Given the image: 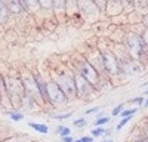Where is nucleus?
Segmentation results:
<instances>
[{"label": "nucleus", "mask_w": 148, "mask_h": 142, "mask_svg": "<svg viewBox=\"0 0 148 142\" xmlns=\"http://www.w3.org/2000/svg\"><path fill=\"white\" fill-rule=\"evenodd\" d=\"M49 76L56 81V85L65 93V96L70 99V102L77 99L76 81H74V71L68 65H59L58 68H52L51 71H49Z\"/></svg>", "instance_id": "obj_1"}, {"label": "nucleus", "mask_w": 148, "mask_h": 142, "mask_svg": "<svg viewBox=\"0 0 148 142\" xmlns=\"http://www.w3.org/2000/svg\"><path fill=\"white\" fill-rule=\"evenodd\" d=\"M126 51L129 52V55L136 59L139 64H147L148 62V49L141 37L139 33L135 31H127L125 36V40H123Z\"/></svg>", "instance_id": "obj_2"}, {"label": "nucleus", "mask_w": 148, "mask_h": 142, "mask_svg": "<svg viewBox=\"0 0 148 142\" xmlns=\"http://www.w3.org/2000/svg\"><path fill=\"white\" fill-rule=\"evenodd\" d=\"M68 67L74 71V73L83 76L93 87L96 86V83H98V80H99L101 74L89 64V61L84 58L83 53H77L76 56H71V62L68 64Z\"/></svg>", "instance_id": "obj_3"}, {"label": "nucleus", "mask_w": 148, "mask_h": 142, "mask_svg": "<svg viewBox=\"0 0 148 142\" xmlns=\"http://www.w3.org/2000/svg\"><path fill=\"white\" fill-rule=\"evenodd\" d=\"M25 93V89L22 86L19 76L6 74V98L10 106L21 108V101Z\"/></svg>", "instance_id": "obj_4"}, {"label": "nucleus", "mask_w": 148, "mask_h": 142, "mask_svg": "<svg viewBox=\"0 0 148 142\" xmlns=\"http://www.w3.org/2000/svg\"><path fill=\"white\" fill-rule=\"evenodd\" d=\"M98 49L101 51L102 53V58H104V67H105V74L110 76L111 79H120L123 77L121 74V67H120V61L117 59V56L114 55L113 49L108 46H102V44H98L96 46Z\"/></svg>", "instance_id": "obj_5"}, {"label": "nucleus", "mask_w": 148, "mask_h": 142, "mask_svg": "<svg viewBox=\"0 0 148 142\" xmlns=\"http://www.w3.org/2000/svg\"><path fill=\"white\" fill-rule=\"evenodd\" d=\"M47 95H49V106H52V108H61V106L70 104V99L65 96V93L61 90V87L56 85V81L51 76L47 77Z\"/></svg>", "instance_id": "obj_6"}, {"label": "nucleus", "mask_w": 148, "mask_h": 142, "mask_svg": "<svg viewBox=\"0 0 148 142\" xmlns=\"http://www.w3.org/2000/svg\"><path fill=\"white\" fill-rule=\"evenodd\" d=\"M74 81H76V92H77V99H82V101H89L92 99L95 95H96V90L95 87L90 85V83L86 80L83 76L74 73Z\"/></svg>", "instance_id": "obj_7"}, {"label": "nucleus", "mask_w": 148, "mask_h": 142, "mask_svg": "<svg viewBox=\"0 0 148 142\" xmlns=\"http://www.w3.org/2000/svg\"><path fill=\"white\" fill-rule=\"evenodd\" d=\"M77 8L82 16L84 18V21L93 22V21H98V18L102 15V12L98 9L93 0H77Z\"/></svg>", "instance_id": "obj_8"}, {"label": "nucleus", "mask_w": 148, "mask_h": 142, "mask_svg": "<svg viewBox=\"0 0 148 142\" xmlns=\"http://www.w3.org/2000/svg\"><path fill=\"white\" fill-rule=\"evenodd\" d=\"M84 58L89 61V64L98 71L99 74H105V67H104V58H102V53L101 51L98 49L96 46H92L89 47L88 51H86L84 53Z\"/></svg>", "instance_id": "obj_9"}, {"label": "nucleus", "mask_w": 148, "mask_h": 142, "mask_svg": "<svg viewBox=\"0 0 148 142\" xmlns=\"http://www.w3.org/2000/svg\"><path fill=\"white\" fill-rule=\"evenodd\" d=\"M19 79H21V81H22L24 89H25V93L33 95L34 98H37V99L42 102L40 95H39V90H37V86H36L34 73H31V71H28V70H22L21 74H19ZM42 104H43V102H42Z\"/></svg>", "instance_id": "obj_10"}, {"label": "nucleus", "mask_w": 148, "mask_h": 142, "mask_svg": "<svg viewBox=\"0 0 148 142\" xmlns=\"http://www.w3.org/2000/svg\"><path fill=\"white\" fill-rule=\"evenodd\" d=\"M121 67V74L123 76H135L142 71V64H139L136 59L133 58H127L126 61L120 62Z\"/></svg>", "instance_id": "obj_11"}, {"label": "nucleus", "mask_w": 148, "mask_h": 142, "mask_svg": "<svg viewBox=\"0 0 148 142\" xmlns=\"http://www.w3.org/2000/svg\"><path fill=\"white\" fill-rule=\"evenodd\" d=\"M42 105H43V104L37 99V98H34L33 95L24 93L22 101H21V108L25 111V113H33V111H36L37 108H40Z\"/></svg>", "instance_id": "obj_12"}, {"label": "nucleus", "mask_w": 148, "mask_h": 142, "mask_svg": "<svg viewBox=\"0 0 148 142\" xmlns=\"http://www.w3.org/2000/svg\"><path fill=\"white\" fill-rule=\"evenodd\" d=\"M104 14L107 15V18L111 21L113 18H117L120 15H123V6H121V2L120 0H108L107 3V8L104 10Z\"/></svg>", "instance_id": "obj_13"}, {"label": "nucleus", "mask_w": 148, "mask_h": 142, "mask_svg": "<svg viewBox=\"0 0 148 142\" xmlns=\"http://www.w3.org/2000/svg\"><path fill=\"white\" fill-rule=\"evenodd\" d=\"M111 87H113V79H111L110 76H107V74H101L99 80H98L96 86H95L96 93H104V92L110 90Z\"/></svg>", "instance_id": "obj_14"}, {"label": "nucleus", "mask_w": 148, "mask_h": 142, "mask_svg": "<svg viewBox=\"0 0 148 142\" xmlns=\"http://www.w3.org/2000/svg\"><path fill=\"white\" fill-rule=\"evenodd\" d=\"M19 2H21L24 10H25L27 14H30V15H34V14L42 12L39 0H19Z\"/></svg>", "instance_id": "obj_15"}, {"label": "nucleus", "mask_w": 148, "mask_h": 142, "mask_svg": "<svg viewBox=\"0 0 148 142\" xmlns=\"http://www.w3.org/2000/svg\"><path fill=\"white\" fill-rule=\"evenodd\" d=\"M67 2L68 0H53V14L55 15H67Z\"/></svg>", "instance_id": "obj_16"}, {"label": "nucleus", "mask_w": 148, "mask_h": 142, "mask_svg": "<svg viewBox=\"0 0 148 142\" xmlns=\"http://www.w3.org/2000/svg\"><path fill=\"white\" fill-rule=\"evenodd\" d=\"M12 18V14H10V10L8 9L6 5L3 3H0V27H3L5 24H8V21Z\"/></svg>", "instance_id": "obj_17"}, {"label": "nucleus", "mask_w": 148, "mask_h": 142, "mask_svg": "<svg viewBox=\"0 0 148 142\" xmlns=\"http://www.w3.org/2000/svg\"><path fill=\"white\" fill-rule=\"evenodd\" d=\"M28 126L31 129H34L36 132H39V133H43V135H47L49 133V126L43 124V123H36V122H30Z\"/></svg>", "instance_id": "obj_18"}, {"label": "nucleus", "mask_w": 148, "mask_h": 142, "mask_svg": "<svg viewBox=\"0 0 148 142\" xmlns=\"http://www.w3.org/2000/svg\"><path fill=\"white\" fill-rule=\"evenodd\" d=\"M121 6H123V12L126 15H130L135 12V0H120Z\"/></svg>", "instance_id": "obj_19"}, {"label": "nucleus", "mask_w": 148, "mask_h": 142, "mask_svg": "<svg viewBox=\"0 0 148 142\" xmlns=\"http://www.w3.org/2000/svg\"><path fill=\"white\" fill-rule=\"evenodd\" d=\"M0 96H2V102H3V99L8 101V98H6V74H3L2 71H0Z\"/></svg>", "instance_id": "obj_20"}, {"label": "nucleus", "mask_w": 148, "mask_h": 142, "mask_svg": "<svg viewBox=\"0 0 148 142\" xmlns=\"http://www.w3.org/2000/svg\"><path fill=\"white\" fill-rule=\"evenodd\" d=\"M39 3L43 12H53V0H39Z\"/></svg>", "instance_id": "obj_21"}, {"label": "nucleus", "mask_w": 148, "mask_h": 142, "mask_svg": "<svg viewBox=\"0 0 148 142\" xmlns=\"http://www.w3.org/2000/svg\"><path fill=\"white\" fill-rule=\"evenodd\" d=\"M111 122V118L108 115H102L99 118H95L93 120V127H104L105 124H108Z\"/></svg>", "instance_id": "obj_22"}, {"label": "nucleus", "mask_w": 148, "mask_h": 142, "mask_svg": "<svg viewBox=\"0 0 148 142\" xmlns=\"http://www.w3.org/2000/svg\"><path fill=\"white\" fill-rule=\"evenodd\" d=\"M6 114L12 118L14 122H21L24 118V114L21 111H16V110H10V111H6Z\"/></svg>", "instance_id": "obj_23"}, {"label": "nucleus", "mask_w": 148, "mask_h": 142, "mask_svg": "<svg viewBox=\"0 0 148 142\" xmlns=\"http://www.w3.org/2000/svg\"><path fill=\"white\" fill-rule=\"evenodd\" d=\"M56 133L61 138H65V136H71V129L67 126H58L56 127Z\"/></svg>", "instance_id": "obj_24"}, {"label": "nucleus", "mask_w": 148, "mask_h": 142, "mask_svg": "<svg viewBox=\"0 0 148 142\" xmlns=\"http://www.w3.org/2000/svg\"><path fill=\"white\" fill-rule=\"evenodd\" d=\"M105 130L104 127H93V130H90V136L93 138H101V136H105Z\"/></svg>", "instance_id": "obj_25"}, {"label": "nucleus", "mask_w": 148, "mask_h": 142, "mask_svg": "<svg viewBox=\"0 0 148 142\" xmlns=\"http://www.w3.org/2000/svg\"><path fill=\"white\" fill-rule=\"evenodd\" d=\"M73 115L71 111H67V113H59V114H52V118L55 120H65V118H70Z\"/></svg>", "instance_id": "obj_26"}, {"label": "nucleus", "mask_w": 148, "mask_h": 142, "mask_svg": "<svg viewBox=\"0 0 148 142\" xmlns=\"http://www.w3.org/2000/svg\"><path fill=\"white\" fill-rule=\"evenodd\" d=\"M123 111H125V104H119L117 106H114V108H113V111H111V115L117 117V115H120Z\"/></svg>", "instance_id": "obj_27"}, {"label": "nucleus", "mask_w": 148, "mask_h": 142, "mask_svg": "<svg viewBox=\"0 0 148 142\" xmlns=\"http://www.w3.org/2000/svg\"><path fill=\"white\" fill-rule=\"evenodd\" d=\"M130 120H132V117H123L121 120L117 123V126H116V130H121L123 127H125V126H126V124L130 122Z\"/></svg>", "instance_id": "obj_28"}, {"label": "nucleus", "mask_w": 148, "mask_h": 142, "mask_svg": "<svg viewBox=\"0 0 148 142\" xmlns=\"http://www.w3.org/2000/svg\"><path fill=\"white\" fill-rule=\"evenodd\" d=\"M130 104H132V105H136V108H138V106H142V105L145 104L144 95H141V96H138V98H133V99H130Z\"/></svg>", "instance_id": "obj_29"}, {"label": "nucleus", "mask_w": 148, "mask_h": 142, "mask_svg": "<svg viewBox=\"0 0 148 142\" xmlns=\"http://www.w3.org/2000/svg\"><path fill=\"white\" fill-rule=\"evenodd\" d=\"M136 111H138V108H136V106H133V108L125 110V111H123L120 115H121V118H123V117H133L135 114H136Z\"/></svg>", "instance_id": "obj_30"}, {"label": "nucleus", "mask_w": 148, "mask_h": 142, "mask_svg": "<svg viewBox=\"0 0 148 142\" xmlns=\"http://www.w3.org/2000/svg\"><path fill=\"white\" fill-rule=\"evenodd\" d=\"M86 124H88V120H86V118H83V117H82V118H76V120L73 122V126H74V127H80V129L84 127Z\"/></svg>", "instance_id": "obj_31"}, {"label": "nucleus", "mask_w": 148, "mask_h": 142, "mask_svg": "<svg viewBox=\"0 0 148 142\" xmlns=\"http://www.w3.org/2000/svg\"><path fill=\"white\" fill-rule=\"evenodd\" d=\"M93 2H95V5L98 6V9H99L102 14H104V10H105V8H107L108 0H93Z\"/></svg>", "instance_id": "obj_32"}, {"label": "nucleus", "mask_w": 148, "mask_h": 142, "mask_svg": "<svg viewBox=\"0 0 148 142\" xmlns=\"http://www.w3.org/2000/svg\"><path fill=\"white\" fill-rule=\"evenodd\" d=\"M2 142H25V139L19 136H9V138H5Z\"/></svg>", "instance_id": "obj_33"}, {"label": "nucleus", "mask_w": 148, "mask_h": 142, "mask_svg": "<svg viewBox=\"0 0 148 142\" xmlns=\"http://www.w3.org/2000/svg\"><path fill=\"white\" fill-rule=\"evenodd\" d=\"M141 130H142V135H144L145 138H148V118L144 122V124L141 126Z\"/></svg>", "instance_id": "obj_34"}, {"label": "nucleus", "mask_w": 148, "mask_h": 142, "mask_svg": "<svg viewBox=\"0 0 148 142\" xmlns=\"http://www.w3.org/2000/svg\"><path fill=\"white\" fill-rule=\"evenodd\" d=\"M141 37H142V40H144V43H145V46H147V49H148V30L144 28V31H142V34H141Z\"/></svg>", "instance_id": "obj_35"}, {"label": "nucleus", "mask_w": 148, "mask_h": 142, "mask_svg": "<svg viewBox=\"0 0 148 142\" xmlns=\"http://www.w3.org/2000/svg\"><path fill=\"white\" fill-rule=\"evenodd\" d=\"M141 25L145 28V30H148V14H145V15H142V21H141Z\"/></svg>", "instance_id": "obj_36"}, {"label": "nucleus", "mask_w": 148, "mask_h": 142, "mask_svg": "<svg viewBox=\"0 0 148 142\" xmlns=\"http://www.w3.org/2000/svg\"><path fill=\"white\" fill-rule=\"evenodd\" d=\"M101 108L99 106H93V108H89V110H86V114H93V113H99Z\"/></svg>", "instance_id": "obj_37"}, {"label": "nucleus", "mask_w": 148, "mask_h": 142, "mask_svg": "<svg viewBox=\"0 0 148 142\" xmlns=\"http://www.w3.org/2000/svg\"><path fill=\"white\" fill-rule=\"evenodd\" d=\"M80 139H82L83 142H93V139H95V138H93V136H82Z\"/></svg>", "instance_id": "obj_38"}, {"label": "nucleus", "mask_w": 148, "mask_h": 142, "mask_svg": "<svg viewBox=\"0 0 148 142\" xmlns=\"http://www.w3.org/2000/svg\"><path fill=\"white\" fill-rule=\"evenodd\" d=\"M62 141H64V142H74L76 139H74L73 136H65V138H62Z\"/></svg>", "instance_id": "obj_39"}, {"label": "nucleus", "mask_w": 148, "mask_h": 142, "mask_svg": "<svg viewBox=\"0 0 148 142\" xmlns=\"http://www.w3.org/2000/svg\"><path fill=\"white\" fill-rule=\"evenodd\" d=\"M136 142H148V138H142V139H139V141H136Z\"/></svg>", "instance_id": "obj_40"}, {"label": "nucleus", "mask_w": 148, "mask_h": 142, "mask_svg": "<svg viewBox=\"0 0 148 142\" xmlns=\"http://www.w3.org/2000/svg\"><path fill=\"white\" fill-rule=\"evenodd\" d=\"M10 2V0H0V3H3V5H8Z\"/></svg>", "instance_id": "obj_41"}, {"label": "nucleus", "mask_w": 148, "mask_h": 142, "mask_svg": "<svg viewBox=\"0 0 148 142\" xmlns=\"http://www.w3.org/2000/svg\"><path fill=\"white\" fill-rule=\"evenodd\" d=\"M144 106H145V108H148V99H145V104H144Z\"/></svg>", "instance_id": "obj_42"}, {"label": "nucleus", "mask_w": 148, "mask_h": 142, "mask_svg": "<svg viewBox=\"0 0 148 142\" xmlns=\"http://www.w3.org/2000/svg\"><path fill=\"white\" fill-rule=\"evenodd\" d=\"M102 142H114L113 139H105V141H102Z\"/></svg>", "instance_id": "obj_43"}, {"label": "nucleus", "mask_w": 148, "mask_h": 142, "mask_svg": "<svg viewBox=\"0 0 148 142\" xmlns=\"http://www.w3.org/2000/svg\"><path fill=\"white\" fill-rule=\"evenodd\" d=\"M74 142H83V141H82V139L79 138V139H76V141H74Z\"/></svg>", "instance_id": "obj_44"}, {"label": "nucleus", "mask_w": 148, "mask_h": 142, "mask_svg": "<svg viewBox=\"0 0 148 142\" xmlns=\"http://www.w3.org/2000/svg\"><path fill=\"white\" fill-rule=\"evenodd\" d=\"M144 95H148V89H147V90H145V92H144Z\"/></svg>", "instance_id": "obj_45"}, {"label": "nucleus", "mask_w": 148, "mask_h": 142, "mask_svg": "<svg viewBox=\"0 0 148 142\" xmlns=\"http://www.w3.org/2000/svg\"><path fill=\"white\" fill-rule=\"evenodd\" d=\"M0 104H2V96H0Z\"/></svg>", "instance_id": "obj_46"}, {"label": "nucleus", "mask_w": 148, "mask_h": 142, "mask_svg": "<svg viewBox=\"0 0 148 142\" xmlns=\"http://www.w3.org/2000/svg\"><path fill=\"white\" fill-rule=\"evenodd\" d=\"M147 3H148V0H147Z\"/></svg>", "instance_id": "obj_47"}]
</instances>
